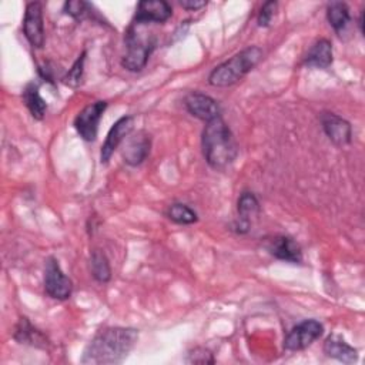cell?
Returning <instances> with one entry per match:
<instances>
[{"mask_svg": "<svg viewBox=\"0 0 365 365\" xmlns=\"http://www.w3.org/2000/svg\"><path fill=\"white\" fill-rule=\"evenodd\" d=\"M277 6H278L277 1L264 3V6L261 7V10L258 13V19H257V23L259 27H267L271 23V20L277 11Z\"/></svg>", "mask_w": 365, "mask_h": 365, "instance_id": "d4e9b609", "label": "cell"}, {"mask_svg": "<svg viewBox=\"0 0 365 365\" xmlns=\"http://www.w3.org/2000/svg\"><path fill=\"white\" fill-rule=\"evenodd\" d=\"M180 6L185 10H198L201 7H205L207 6V1L205 0H181L180 1Z\"/></svg>", "mask_w": 365, "mask_h": 365, "instance_id": "4316f807", "label": "cell"}, {"mask_svg": "<svg viewBox=\"0 0 365 365\" xmlns=\"http://www.w3.org/2000/svg\"><path fill=\"white\" fill-rule=\"evenodd\" d=\"M238 221H237V231L244 234L250 230L251 218L257 217L259 212L258 200L252 192H242L238 198Z\"/></svg>", "mask_w": 365, "mask_h": 365, "instance_id": "9a60e30c", "label": "cell"}, {"mask_svg": "<svg viewBox=\"0 0 365 365\" xmlns=\"http://www.w3.org/2000/svg\"><path fill=\"white\" fill-rule=\"evenodd\" d=\"M84 61H86V51L81 53V56L74 61L73 67L64 76V78H63L64 84H67L70 87H78L80 86V83L83 80V73H84Z\"/></svg>", "mask_w": 365, "mask_h": 365, "instance_id": "603a6c76", "label": "cell"}, {"mask_svg": "<svg viewBox=\"0 0 365 365\" xmlns=\"http://www.w3.org/2000/svg\"><path fill=\"white\" fill-rule=\"evenodd\" d=\"M127 51L121 58V66L128 71H140L145 67L151 51L155 47V38L150 36H141L135 26L131 24L125 34Z\"/></svg>", "mask_w": 365, "mask_h": 365, "instance_id": "277c9868", "label": "cell"}, {"mask_svg": "<svg viewBox=\"0 0 365 365\" xmlns=\"http://www.w3.org/2000/svg\"><path fill=\"white\" fill-rule=\"evenodd\" d=\"M188 362H195V364H212L214 358L211 356L210 351L202 349V348H195L188 358Z\"/></svg>", "mask_w": 365, "mask_h": 365, "instance_id": "484cf974", "label": "cell"}, {"mask_svg": "<svg viewBox=\"0 0 365 365\" xmlns=\"http://www.w3.org/2000/svg\"><path fill=\"white\" fill-rule=\"evenodd\" d=\"M202 154L214 170H225L237 158L238 145L235 137L221 117L207 123L202 131Z\"/></svg>", "mask_w": 365, "mask_h": 365, "instance_id": "7a4b0ae2", "label": "cell"}, {"mask_svg": "<svg viewBox=\"0 0 365 365\" xmlns=\"http://www.w3.org/2000/svg\"><path fill=\"white\" fill-rule=\"evenodd\" d=\"M305 66L327 68L332 63V44L327 38H319L308 51L304 60Z\"/></svg>", "mask_w": 365, "mask_h": 365, "instance_id": "e0dca14e", "label": "cell"}, {"mask_svg": "<svg viewBox=\"0 0 365 365\" xmlns=\"http://www.w3.org/2000/svg\"><path fill=\"white\" fill-rule=\"evenodd\" d=\"M327 19L335 31L344 30L351 19L348 6L342 1L329 3L327 7Z\"/></svg>", "mask_w": 365, "mask_h": 365, "instance_id": "ffe728a7", "label": "cell"}, {"mask_svg": "<svg viewBox=\"0 0 365 365\" xmlns=\"http://www.w3.org/2000/svg\"><path fill=\"white\" fill-rule=\"evenodd\" d=\"M173 14L171 6L164 0H144L137 4L134 21L135 24L145 23H164Z\"/></svg>", "mask_w": 365, "mask_h": 365, "instance_id": "9c48e42d", "label": "cell"}, {"mask_svg": "<svg viewBox=\"0 0 365 365\" xmlns=\"http://www.w3.org/2000/svg\"><path fill=\"white\" fill-rule=\"evenodd\" d=\"M165 214L171 221H174L177 224H194L198 220L194 210H191L188 205L180 204V202L171 204L167 208Z\"/></svg>", "mask_w": 365, "mask_h": 365, "instance_id": "7402d4cb", "label": "cell"}, {"mask_svg": "<svg viewBox=\"0 0 365 365\" xmlns=\"http://www.w3.org/2000/svg\"><path fill=\"white\" fill-rule=\"evenodd\" d=\"M90 269L93 277L98 281V282H107L111 278V268L108 264L107 257L104 255L103 251L100 250H94L91 252V258H90Z\"/></svg>", "mask_w": 365, "mask_h": 365, "instance_id": "44dd1931", "label": "cell"}, {"mask_svg": "<svg viewBox=\"0 0 365 365\" xmlns=\"http://www.w3.org/2000/svg\"><path fill=\"white\" fill-rule=\"evenodd\" d=\"M138 341L134 328L110 327L98 331L84 349L81 362L90 365L120 364L131 352Z\"/></svg>", "mask_w": 365, "mask_h": 365, "instance_id": "6da1fadb", "label": "cell"}, {"mask_svg": "<svg viewBox=\"0 0 365 365\" xmlns=\"http://www.w3.org/2000/svg\"><path fill=\"white\" fill-rule=\"evenodd\" d=\"M324 352L344 364H352L358 359V352L355 348L348 345L339 335H329L324 342Z\"/></svg>", "mask_w": 365, "mask_h": 365, "instance_id": "2e32d148", "label": "cell"}, {"mask_svg": "<svg viewBox=\"0 0 365 365\" xmlns=\"http://www.w3.org/2000/svg\"><path fill=\"white\" fill-rule=\"evenodd\" d=\"M23 100L29 108V111L31 113V115L36 120H41L46 114L47 110V103L44 101V98L40 96L38 93V86L34 83H30L24 91H23Z\"/></svg>", "mask_w": 365, "mask_h": 365, "instance_id": "d6986e66", "label": "cell"}, {"mask_svg": "<svg viewBox=\"0 0 365 365\" xmlns=\"http://www.w3.org/2000/svg\"><path fill=\"white\" fill-rule=\"evenodd\" d=\"M134 128V117L133 115H123L121 118H118L113 127L110 128L106 141L101 147V163H108V160L111 158L113 153L115 151V148L118 147V144L133 131Z\"/></svg>", "mask_w": 365, "mask_h": 365, "instance_id": "30bf717a", "label": "cell"}, {"mask_svg": "<svg viewBox=\"0 0 365 365\" xmlns=\"http://www.w3.org/2000/svg\"><path fill=\"white\" fill-rule=\"evenodd\" d=\"M262 58V50L257 46L247 47L230 60L217 66L208 76V83L214 87H230L238 83Z\"/></svg>", "mask_w": 365, "mask_h": 365, "instance_id": "3957f363", "label": "cell"}, {"mask_svg": "<svg viewBox=\"0 0 365 365\" xmlns=\"http://www.w3.org/2000/svg\"><path fill=\"white\" fill-rule=\"evenodd\" d=\"M44 289L54 299H67L73 291L71 279L63 272L58 261L50 257L44 268Z\"/></svg>", "mask_w": 365, "mask_h": 365, "instance_id": "5b68a950", "label": "cell"}, {"mask_svg": "<svg viewBox=\"0 0 365 365\" xmlns=\"http://www.w3.org/2000/svg\"><path fill=\"white\" fill-rule=\"evenodd\" d=\"M324 327L315 319H305L295 325L284 338V348L287 351H301L308 348L314 341L322 335Z\"/></svg>", "mask_w": 365, "mask_h": 365, "instance_id": "8992f818", "label": "cell"}, {"mask_svg": "<svg viewBox=\"0 0 365 365\" xmlns=\"http://www.w3.org/2000/svg\"><path fill=\"white\" fill-rule=\"evenodd\" d=\"M268 250L278 259L292 262V264H298L302 261L301 247L289 237L279 235L272 238Z\"/></svg>", "mask_w": 365, "mask_h": 365, "instance_id": "5bb4252c", "label": "cell"}, {"mask_svg": "<svg viewBox=\"0 0 365 365\" xmlns=\"http://www.w3.org/2000/svg\"><path fill=\"white\" fill-rule=\"evenodd\" d=\"M151 138L145 131H138L135 135L128 137L124 148H123V158L128 165H138L141 164L147 155L150 154Z\"/></svg>", "mask_w": 365, "mask_h": 365, "instance_id": "4fadbf2b", "label": "cell"}, {"mask_svg": "<svg viewBox=\"0 0 365 365\" xmlns=\"http://www.w3.org/2000/svg\"><path fill=\"white\" fill-rule=\"evenodd\" d=\"M23 33L34 48H41L44 44L43 7L38 1H30L26 6L23 19Z\"/></svg>", "mask_w": 365, "mask_h": 365, "instance_id": "ba28073f", "label": "cell"}, {"mask_svg": "<svg viewBox=\"0 0 365 365\" xmlns=\"http://www.w3.org/2000/svg\"><path fill=\"white\" fill-rule=\"evenodd\" d=\"M321 123L325 134L335 145H346L352 140L351 124L334 113H322Z\"/></svg>", "mask_w": 365, "mask_h": 365, "instance_id": "7c38bea8", "label": "cell"}, {"mask_svg": "<svg viewBox=\"0 0 365 365\" xmlns=\"http://www.w3.org/2000/svg\"><path fill=\"white\" fill-rule=\"evenodd\" d=\"M90 9L91 6L86 1H81V0H73V1H67L64 4V10L68 16H71L73 19L76 20H81L84 17L88 16L90 13Z\"/></svg>", "mask_w": 365, "mask_h": 365, "instance_id": "cb8c5ba5", "label": "cell"}, {"mask_svg": "<svg viewBox=\"0 0 365 365\" xmlns=\"http://www.w3.org/2000/svg\"><path fill=\"white\" fill-rule=\"evenodd\" d=\"M184 104L191 115L207 123L214 118H218L221 113L218 103L212 97L202 93H190L185 97Z\"/></svg>", "mask_w": 365, "mask_h": 365, "instance_id": "8fae6325", "label": "cell"}, {"mask_svg": "<svg viewBox=\"0 0 365 365\" xmlns=\"http://www.w3.org/2000/svg\"><path fill=\"white\" fill-rule=\"evenodd\" d=\"M14 338L20 344H30V345H36V346H46V344H47L43 334L38 329H36L29 322L27 318H20V321L16 327Z\"/></svg>", "mask_w": 365, "mask_h": 365, "instance_id": "ac0fdd59", "label": "cell"}, {"mask_svg": "<svg viewBox=\"0 0 365 365\" xmlns=\"http://www.w3.org/2000/svg\"><path fill=\"white\" fill-rule=\"evenodd\" d=\"M106 101H96L86 106L74 118V128L78 135L86 141H94L97 137L98 123L106 111Z\"/></svg>", "mask_w": 365, "mask_h": 365, "instance_id": "52a82bcc", "label": "cell"}]
</instances>
